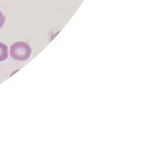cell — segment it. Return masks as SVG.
I'll use <instances>...</instances> for the list:
<instances>
[{
  "label": "cell",
  "mask_w": 152,
  "mask_h": 152,
  "mask_svg": "<svg viewBox=\"0 0 152 152\" xmlns=\"http://www.w3.org/2000/svg\"><path fill=\"white\" fill-rule=\"evenodd\" d=\"M8 57V46L3 43H0V62L6 60Z\"/></svg>",
  "instance_id": "obj_2"
},
{
  "label": "cell",
  "mask_w": 152,
  "mask_h": 152,
  "mask_svg": "<svg viewBox=\"0 0 152 152\" xmlns=\"http://www.w3.org/2000/svg\"><path fill=\"white\" fill-rule=\"evenodd\" d=\"M32 53V49L30 45L24 42H17L10 46V54L14 60L24 61L28 60Z\"/></svg>",
  "instance_id": "obj_1"
},
{
  "label": "cell",
  "mask_w": 152,
  "mask_h": 152,
  "mask_svg": "<svg viewBox=\"0 0 152 152\" xmlns=\"http://www.w3.org/2000/svg\"><path fill=\"white\" fill-rule=\"evenodd\" d=\"M5 21H6V18L3 15L2 12L0 11V28H2L3 27Z\"/></svg>",
  "instance_id": "obj_3"
}]
</instances>
